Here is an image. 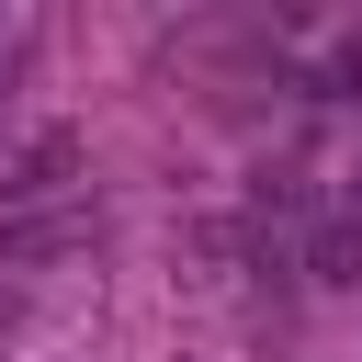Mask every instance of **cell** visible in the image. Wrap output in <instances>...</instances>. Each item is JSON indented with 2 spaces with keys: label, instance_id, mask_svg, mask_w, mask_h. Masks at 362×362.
I'll return each instance as SVG.
<instances>
[{
  "label": "cell",
  "instance_id": "1",
  "mask_svg": "<svg viewBox=\"0 0 362 362\" xmlns=\"http://www.w3.org/2000/svg\"><path fill=\"white\" fill-rule=\"evenodd\" d=\"M68 158H79L68 136H34V158H23V170H11L0 192H57V170H68Z\"/></svg>",
  "mask_w": 362,
  "mask_h": 362
},
{
  "label": "cell",
  "instance_id": "2",
  "mask_svg": "<svg viewBox=\"0 0 362 362\" xmlns=\"http://www.w3.org/2000/svg\"><path fill=\"white\" fill-rule=\"evenodd\" d=\"M305 260H317V283H351V272H362V238H351V226H328Z\"/></svg>",
  "mask_w": 362,
  "mask_h": 362
}]
</instances>
